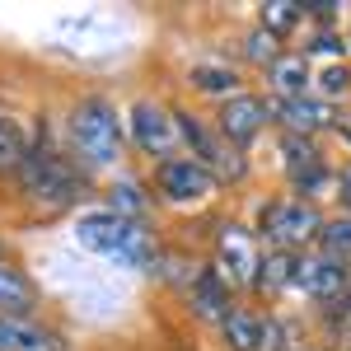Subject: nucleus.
Returning <instances> with one entry per match:
<instances>
[{"label":"nucleus","mask_w":351,"mask_h":351,"mask_svg":"<svg viewBox=\"0 0 351 351\" xmlns=\"http://www.w3.org/2000/svg\"><path fill=\"white\" fill-rule=\"evenodd\" d=\"M24 155H28L24 132L14 127V117H5V112H0V173H19Z\"/></svg>","instance_id":"aec40b11"},{"label":"nucleus","mask_w":351,"mask_h":351,"mask_svg":"<svg viewBox=\"0 0 351 351\" xmlns=\"http://www.w3.org/2000/svg\"><path fill=\"white\" fill-rule=\"evenodd\" d=\"M188 300H192V309H197L202 319H211V324H225V314L234 309V300H230V281H225L216 267H202L197 276H192Z\"/></svg>","instance_id":"ddd939ff"},{"label":"nucleus","mask_w":351,"mask_h":351,"mask_svg":"<svg viewBox=\"0 0 351 351\" xmlns=\"http://www.w3.org/2000/svg\"><path fill=\"white\" fill-rule=\"evenodd\" d=\"M347 43H351V33H347Z\"/></svg>","instance_id":"c85d7f7f"},{"label":"nucleus","mask_w":351,"mask_h":351,"mask_svg":"<svg viewBox=\"0 0 351 351\" xmlns=\"http://www.w3.org/2000/svg\"><path fill=\"white\" fill-rule=\"evenodd\" d=\"M324 314H328V328H332V332H342V337L351 342V291L337 300V304H328Z\"/></svg>","instance_id":"393cba45"},{"label":"nucleus","mask_w":351,"mask_h":351,"mask_svg":"<svg viewBox=\"0 0 351 351\" xmlns=\"http://www.w3.org/2000/svg\"><path fill=\"white\" fill-rule=\"evenodd\" d=\"M188 84L197 89V94H216L220 104L234 99V94H243L234 66H225V61H197V66L188 71Z\"/></svg>","instance_id":"f3484780"},{"label":"nucleus","mask_w":351,"mask_h":351,"mask_svg":"<svg viewBox=\"0 0 351 351\" xmlns=\"http://www.w3.org/2000/svg\"><path fill=\"white\" fill-rule=\"evenodd\" d=\"M281 164H286V178H291L295 197H304V202H314V197H324V192L332 188V169L324 164L314 136L281 132Z\"/></svg>","instance_id":"423d86ee"},{"label":"nucleus","mask_w":351,"mask_h":351,"mask_svg":"<svg viewBox=\"0 0 351 351\" xmlns=\"http://www.w3.org/2000/svg\"><path fill=\"white\" fill-rule=\"evenodd\" d=\"M267 122H271V104L258 99V94H234V99H225L220 112H216V132L225 136V145H234V150L253 145Z\"/></svg>","instance_id":"9d476101"},{"label":"nucleus","mask_w":351,"mask_h":351,"mask_svg":"<svg viewBox=\"0 0 351 351\" xmlns=\"http://www.w3.org/2000/svg\"><path fill=\"white\" fill-rule=\"evenodd\" d=\"M75 239H80L89 253H99V258H108V263H122V267H155V258H160L150 230H145L141 220L117 216L112 206L84 211V216L75 220Z\"/></svg>","instance_id":"f03ea898"},{"label":"nucleus","mask_w":351,"mask_h":351,"mask_svg":"<svg viewBox=\"0 0 351 351\" xmlns=\"http://www.w3.org/2000/svg\"><path fill=\"white\" fill-rule=\"evenodd\" d=\"M342 188H347V197H351V164L342 169Z\"/></svg>","instance_id":"bb28decb"},{"label":"nucleus","mask_w":351,"mask_h":351,"mask_svg":"<svg viewBox=\"0 0 351 351\" xmlns=\"http://www.w3.org/2000/svg\"><path fill=\"white\" fill-rule=\"evenodd\" d=\"M267 84H271L276 99H304V94H309V56L304 52H286L267 71Z\"/></svg>","instance_id":"dca6fc26"},{"label":"nucleus","mask_w":351,"mask_h":351,"mask_svg":"<svg viewBox=\"0 0 351 351\" xmlns=\"http://www.w3.org/2000/svg\"><path fill=\"white\" fill-rule=\"evenodd\" d=\"M319 253L332 258V263H342L351 267V216H332L324 225V234H319Z\"/></svg>","instance_id":"6ab92c4d"},{"label":"nucleus","mask_w":351,"mask_h":351,"mask_svg":"<svg viewBox=\"0 0 351 351\" xmlns=\"http://www.w3.org/2000/svg\"><path fill=\"white\" fill-rule=\"evenodd\" d=\"M0 351H66L56 328H43L38 319H0Z\"/></svg>","instance_id":"f8f14e48"},{"label":"nucleus","mask_w":351,"mask_h":351,"mask_svg":"<svg viewBox=\"0 0 351 351\" xmlns=\"http://www.w3.org/2000/svg\"><path fill=\"white\" fill-rule=\"evenodd\" d=\"M337 94H351V66L347 61H332L324 75H319V99H337Z\"/></svg>","instance_id":"b1692460"},{"label":"nucleus","mask_w":351,"mask_h":351,"mask_svg":"<svg viewBox=\"0 0 351 351\" xmlns=\"http://www.w3.org/2000/svg\"><path fill=\"white\" fill-rule=\"evenodd\" d=\"M108 206L117 211V216H127V220H145V211H150V202H145L141 183H132V178H117V183H112Z\"/></svg>","instance_id":"412c9836"},{"label":"nucleus","mask_w":351,"mask_h":351,"mask_svg":"<svg viewBox=\"0 0 351 351\" xmlns=\"http://www.w3.org/2000/svg\"><path fill=\"white\" fill-rule=\"evenodd\" d=\"M271 117H276L291 136H319L324 127H332V108H328L319 94H304V99H271Z\"/></svg>","instance_id":"9b49d317"},{"label":"nucleus","mask_w":351,"mask_h":351,"mask_svg":"<svg viewBox=\"0 0 351 351\" xmlns=\"http://www.w3.org/2000/svg\"><path fill=\"white\" fill-rule=\"evenodd\" d=\"M300 19H304V5H295V0H271V5H263V28L276 33V38L295 33Z\"/></svg>","instance_id":"4be33fe9"},{"label":"nucleus","mask_w":351,"mask_h":351,"mask_svg":"<svg viewBox=\"0 0 351 351\" xmlns=\"http://www.w3.org/2000/svg\"><path fill=\"white\" fill-rule=\"evenodd\" d=\"M324 211L304 197H276L263 206V220H258V234L267 239V248H281V253H300L304 243H319L324 234Z\"/></svg>","instance_id":"20e7f679"},{"label":"nucleus","mask_w":351,"mask_h":351,"mask_svg":"<svg viewBox=\"0 0 351 351\" xmlns=\"http://www.w3.org/2000/svg\"><path fill=\"white\" fill-rule=\"evenodd\" d=\"M71 155L80 160L84 173L117 169V160H122V117L104 94H84L71 108Z\"/></svg>","instance_id":"7ed1b4c3"},{"label":"nucleus","mask_w":351,"mask_h":351,"mask_svg":"<svg viewBox=\"0 0 351 351\" xmlns=\"http://www.w3.org/2000/svg\"><path fill=\"white\" fill-rule=\"evenodd\" d=\"M295 258H300V253L267 248V253H263V267H258V281H253V291H258V295H286V291H291V281H295Z\"/></svg>","instance_id":"a211bd4d"},{"label":"nucleus","mask_w":351,"mask_h":351,"mask_svg":"<svg viewBox=\"0 0 351 351\" xmlns=\"http://www.w3.org/2000/svg\"><path fill=\"white\" fill-rule=\"evenodd\" d=\"M33 304H38V286L28 281V271H19L14 263H0V319L5 314L33 319Z\"/></svg>","instance_id":"2eb2a0df"},{"label":"nucleus","mask_w":351,"mask_h":351,"mask_svg":"<svg viewBox=\"0 0 351 351\" xmlns=\"http://www.w3.org/2000/svg\"><path fill=\"white\" fill-rule=\"evenodd\" d=\"M211 267H216L230 286H253V281H258V267H263V248L253 239V230L225 220L216 230V263H211Z\"/></svg>","instance_id":"0eeeda50"},{"label":"nucleus","mask_w":351,"mask_h":351,"mask_svg":"<svg viewBox=\"0 0 351 351\" xmlns=\"http://www.w3.org/2000/svg\"><path fill=\"white\" fill-rule=\"evenodd\" d=\"M243 56L253 61V66H263V71H271L276 61H281V38L276 33H267V28H258V33H248V43H243Z\"/></svg>","instance_id":"5701e85b"},{"label":"nucleus","mask_w":351,"mask_h":351,"mask_svg":"<svg viewBox=\"0 0 351 351\" xmlns=\"http://www.w3.org/2000/svg\"><path fill=\"white\" fill-rule=\"evenodd\" d=\"M132 141L141 155H150L155 164H169L173 160V145H178V117L155 104V99H136L132 104Z\"/></svg>","instance_id":"6e6552de"},{"label":"nucleus","mask_w":351,"mask_h":351,"mask_svg":"<svg viewBox=\"0 0 351 351\" xmlns=\"http://www.w3.org/2000/svg\"><path fill=\"white\" fill-rule=\"evenodd\" d=\"M291 291H300L304 300H314V304L328 309V304H337V300L351 291V267L332 263V258H324V253H300Z\"/></svg>","instance_id":"1a4fd4ad"},{"label":"nucleus","mask_w":351,"mask_h":351,"mask_svg":"<svg viewBox=\"0 0 351 351\" xmlns=\"http://www.w3.org/2000/svg\"><path fill=\"white\" fill-rule=\"evenodd\" d=\"M0 263H5V243H0Z\"/></svg>","instance_id":"cd10ccee"},{"label":"nucleus","mask_w":351,"mask_h":351,"mask_svg":"<svg viewBox=\"0 0 351 351\" xmlns=\"http://www.w3.org/2000/svg\"><path fill=\"white\" fill-rule=\"evenodd\" d=\"M19 192L24 202L43 206V211H61V206H75L84 192V169L71 164V155H61L56 145H47V136H38L28 145L24 164H19Z\"/></svg>","instance_id":"f257e3e1"},{"label":"nucleus","mask_w":351,"mask_h":351,"mask_svg":"<svg viewBox=\"0 0 351 351\" xmlns=\"http://www.w3.org/2000/svg\"><path fill=\"white\" fill-rule=\"evenodd\" d=\"M220 337H225L230 351H263L267 347V319L234 304V309L225 314V324H220Z\"/></svg>","instance_id":"4468645a"},{"label":"nucleus","mask_w":351,"mask_h":351,"mask_svg":"<svg viewBox=\"0 0 351 351\" xmlns=\"http://www.w3.org/2000/svg\"><path fill=\"white\" fill-rule=\"evenodd\" d=\"M342 47H347V43H342V38H337V33H314V43H304V56H314V52H342Z\"/></svg>","instance_id":"a878e982"},{"label":"nucleus","mask_w":351,"mask_h":351,"mask_svg":"<svg viewBox=\"0 0 351 351\" xmlns=\"http://www.w3.org/2000/svg\"><path fill=\"white\" fill-rule=\"evenodd\" d=\"M155 188H160V197L169 206H202V202H211L220 192V173L206 169L202 160L183 155V160H169L155 169Z\"/></svg>","instance_id":"39448f33"}]
</instances>
